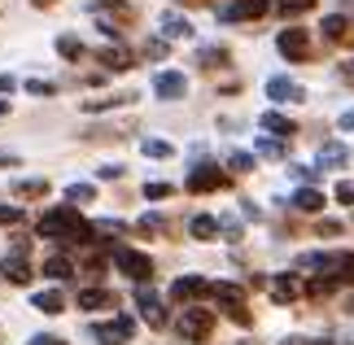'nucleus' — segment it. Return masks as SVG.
<instances>
[{"label": "nucleus", "mask_w": 354, "mask_h": 345, "mask_svg": "<svg viewBox=\"0 0 354 345\" xmlns=\"http://www.w3.org/2000/svg\"><path fill=\"white\" fill-rule=\"evenodd\" d=\"M35 232L44 241H53V245H62V254L71 250V245H97V227L88 223L84 214L75 210V205H53V210H44L39 214V223H35Z\"/></svg>", "instance_id": "nucleus-1"}, {"label": "nucleus", "mask_w": 354, "mask_h": 345, "mask_svg": "<svg viewBox=\"0 0 354 345\" xmlns=\"http://www.w3.org/2000/svg\"><path fill=\"white\" fill-rule=\"evenodd\" d=\"M88 9H92V18H97L101 35H110L114 44L122 39V26L136 22V5H131V0H88Z\"/></svg>", "instance_id": "nucleus-2"}, {"label": "nucleus", "mask_w": 354, "mask_h": 345, "mask_svg": "<svg viewBox=\"0 0 354 345\" xmlns=\"http://www.w3.org/2000/svg\"><path fill=\"white\" fill-rule=\"evenodd\" d=\"M0 280L5 284H18V288H26L35 280V267H31V236H18L9 245V254L0 258Z\"/></svg>", "instance_id": "nucleus-3"}, {"label": "nucleus", "mask_w": 354, "mask_h": 345, "mask_svg": "<svg viewBox=\"0 0 354 345\" xmlns=\"http://www.w3.org/2000/svg\"><path fill=\"white\" fill-rule=\"evenodd\" d=\"M214 310L210 306H184L180 310V319H175V333H180L188 345H206L214 337Z\"/></svg>", "instance_id": "nucleus-4"}, {"label": "nucleus", "mask_w": 354, "mask_h": 345, "mask_svg": "<svg viewBox=\"0 0 354 345\" xmlns=\"http://www.w3.org/2000/svg\"><path fill=\"white\" fill-rule=\"evenodd\" d=\"M110 262L127 275L131 284H149V280H153V258L140 254V250H131V245H110Z\"/></svg>", "instance_id": "nucleus-5"}, {"label": "nucleus", "mask_w": 354, "mask_h": 345, "mask_svg": "<svg viewBox=\"0 0 354 345\" xmlns=\"http://www.w3.org/2000/svg\"><path fill=\"white\" fill-rule=\"evenodd\" d=\"M167 297H171V306H201V301L210 297V280H201V275H180V280H171Z\"/></svg>", "instance_id": "nucleus-6"}, {"label": "nucleus", "mask_w": 354, "mask_h": 345, "mask_svg": "<svg viewBox=\"0 0 354 345\" xmlns=\"http://www.w3.org/2000/svg\"><path fill=\"white\" fill-rule=\"evenodd\" d=\"M271 13V0H227L219 5V22L223 26H241V22H258Z\"/></svg>", "instance_id": "nucleus-7"}, {"label": "nucleus", "mask_w": 354, "mask_h": 345, "mask_svg": "<svg viewBox=\"0 0 354 345\" xmlns=\"http://www.w3.org/2000/svg\"><path fill=\"white\" fill-rule=\"evenodd\" d=\"M184 188L193 192V197H201V192H219V188H227V171L214 167V162H197V167L188 171V179H184Z\"/></svg>", "instance_id": "nucleus-8"}, {"label": "nucleus", "mask_w": 354, "mask_h": 345, "mask_svg": "<svg viewBox=\"0 0 354 345\" xmlns=\"http://www.w3.org/2000/svg\"><path fill=\"white\" fill-rule=\"evenodd\" d=\"M276 48H280V57L284 62H310V35H306V26H284V31L276 35Z\"/></svg>", "instance_id": "nucleus-9"}, {"label": "nucleus", "mask_w": 354, "mask_h": 345, "mask_svg": "<svg viewBox=\"0 0 354 345\" xmlns=\"http://www.w3.org/2000/svg\"><path fill=\"white\" fill-rule=\"evenodd\" d=\"M136 337V319L131 315H114L105 324H92V341L97 345H127Z\"/></svg>", "instance_id": "nucleus-10"}, {"label": "nucleus", "mask_w": 354, "mask_h": 345, "mask_svg": "<svg viewBox=\"0 0 354 345\" xmlns=\"http://www.w3.org/2000/svg\"><path fill=\"white\" fill-rule=\"evenodd\" d=\"M136 310H140V319L153 328V333H162V328H167V306H162V297H158L149 284H136Z\"/></svg>", "instance_id": "nucleus-11"}, {"label": "nucleus", "mask_w": 354, "mask_h": 345, "mask_svg": "<svg viewBox=\"0 0 354 345\" xmlns=\"http://www.w3.org/2000/svg\"><path fill=\"white\" fill-rule=\"evenodd\" d=\"M153 96L158 101H184L188 96V75L184 71H158L153 75Z\"/></svg>", "instance_id": "nucleus-12"}, {"label": "nucleus", "mask_w": 354, "mask_h": 345, "mask_svg": "<svg viewBox=\"0 0 354 345\" xmlns=\"http://www.w3.org/2000/svg\"><path fill=\"white\" fill-rule=\"evenodd\" d=\"M267 96L276 105H302L306 101V88L297 84V79H289V75H271L267 79Z\"/></svg>", "instance_id": "nucleus-13"}, {"label": "nucleus", "mask_w": 354, "mask_h": 345, "mask_svg": "<svg viewBox=\"0 0 354 345\" xmlns=\"http://www.w3.org/2000/svg\"><path fill=\"white\" fill-rule=\"evenodd\" d=\"M267 293H271L276 306H293V301L302 297V275H297V271H280L276 280L267 284Z\"/></svg>", "instance_id": "nucleus-14"}, {"label": "nucleus", "mask_w": 354, "mask_h": 345, "mask_svg": "<svg viewBox=\"0 0 354 345\" xmlns=\"http://www.w3.org/2000/svg\"><path fill=\"white\" fill-rule=\"evenodd\" d=\"M324 39H328L333 48H354V22L346 13H328V18H324Z\"/></svg>", "instance_id": "nucleus-15"}, {"label": "nucleus", "mask_w": 354, "mask_h": 345, "mask_svg": "<svg viewBox=\"0 0 354 345\" xmlns=\"http://www.w3.org/2000/svg\"><path fill=\"white\" fill-rule=\"evenodd\" d=\"M114 306H118V297H114L105 284H88V288H79V310L97 315V310H114Z\"/></svg>", "instance_id": "nucleus-16"}, {"label": "nucleus", "mask_w": 354, "mask_h": 345, "mask_svg": "<svg viewBox=\"0 0 354 345\" xmlns=\"http://www.w3.org/2000/svg\"><path fill=\"white\" fill-rule=\"evenodd\" d=\"M97 62H101L110 75H122V71H131V66H136V57H131L122 44H105V48H97Z\"/></svg>", "instance_id": "nucleus-17"}, {"label": "nucleus", "mask_w": 354, "mask_h": 345, "mask_svg": "<svg viewBox=\"0 0 354 345\" xmlns=\"http://www.w3.org/2000/svg\"><path fill=\"white\" fill-rule=\"evenodd\" d=\"M258 127H263L267 136H276V140H293V136H297V122H293V118H284L280 109H267V114L258 118Z\"/></svg>", "instance_id": "nucleus-18"}, {"label": "nucleus", "mask_w": 354, "mask_h": 345, "mask_svg": "<svg viewBox=\"0 0 354 345\" xmlns=\"http://www.w3.org/2000/svg\"><path fill=\"white\" fill-rule=\"evenodd\" d=\"M136 92H105V96H84V114H105V109H118V105H131Z\"/></svg>", "instance_id": "nucleus-19"}, {"label": "nucleus", "mask_w": 354, "mask_h": 345, "mask_svg": "<svg viewBox=\"0 0 354 345\" xmlns=\"http://www.w3.org/2000/svg\"><path fill=\"white\" fill-rule=\"evenodd\" d=\"M197 66L201 71H227V66H232V53L223 44H201L197 48Z\"/></svg>", "instance_id": "nucleus-20"}, {"label": "nucleus", "mask_w": 354, "mask_h": 345, "mask_svg": "<svg viewBox=\"0 0 354 345\" xmlns=\"http://www.w3.org/2000/svg\"><path fill=\"white\" fill-rule=\"evenodd\" d=\"M39 275H44V280H53V284L71 280V275H75V262H71V254H48V258H44V267H39Z\"/></svg>", "instance_id": "nucleus-21"}, {"label": "nucleus", "mask_w": 354, "mask_h": 345, "mask_svg": "<svg viewBox=\"0 0 354 345\" xmlns=\"http://www.w3.org/2000/svg\"><path fill=\"white\" fill-rule=\"evenodd\" d=\"M346 162H350V144H342V140L319 144V171H342Z\"/></svg>", "instance_id": "nucleus-22"}, {"label": "nucleus", "mask_w": 354, "mask_h": 345, "mask_svg": "<svg viewBox=\"0 0 354 345\" xmlns=\"http://www.w3.org/2000/svg\"><path fill=\"white\" fill-rule=\"evenodd\" d=\"M188 236L201 241V245L219 241V218H214V214H193V218H188Z\"/></svg>", "instance_id": "nucleus-23"}, {"label": "nucleus", "mask_w": 354, "mask_h": 345, "mask_svg": "<svg viewBox=\"0 0 354 345\" xmlns=\"http://www.w3.org/2000/svg\"><path fill=\"white\" fill-rule=\"evenodd\" d=\"M210 297L219 301L223 310H227V306H245V288L232 284V280H214V284H210Z\"/></svg>", "instance_id": "nucleus-24"}, {"label": "nucleus", "mask_w": 354, "mask_h": 345, "mask_svg": "<svg viewBox=\"0 0 354 345\" xmlns=\"http://www.w3.org/2000/svg\"><path fill=\"white\" fill-rule=\"evenodd\" d=\"M162 39H167V44H171V39H193V26H188V18H184V13H162Z\"/></svg>", "instance_id": "nucleus-25"}, {"label": "nucleus", "mask_w": 354, "mask_h": 345, "mask_svg": "<svg viewBox=\"0 0 354 345\" xmlns=\"http://www.w3.org/2000/svg\"><path fill=\"white\" fill-rule=\"evenodd\" d=\"M31 306L39 315H62L66 310V293H62V288H39V293L31 297Z\"/></svg>", "instance_id": "nucleus-26"}, {"label": "nucleus", "mask_w": 354, "mask_h": 345, "mask_svg": "<svg viewBox=\"0 0 354 345\" xmlns=\"http://www.w3.org/2000/svg\"><path fill=\"white\" fill-rule=\"evenodd\" d=\"M48 192H53L48 179H18V184H13V197L18 201H44Z\"/></svg>", "instance_id": "nucleus-27"}, {"label": "nucleus", "mask_w": 354, "mask_h": 345, "mask_svg": "<svg viewBox=\"0 0 354 345\" xmlns=\"http://www.w3.org/2000/svg\"><path fill=\"white\" fill-rule=\"evenodd\" d=\"M293 210H297V214H319V210H324V192L302 184V188L293 192Z\"/></svg>", "instance_id": "nucleus-28"}, {"label": "nucleus", "mask_w": 354, "mask_h": 345, "mask_svg": "<svg viewBox=\"0 0 354 345\" xmlns=\"http://www.w3.org/2000/svg\"><path fill=\"white\" fill-rule=\"evenodd\" d=\"M328 275H333L337 284H354V250L333 254V262H328Z\"/></svg>", "instance_id": "nucleus-29"}, {"label": "nucleus", "mask_w": 354, "mask_h": 345, "mask_svg": "<svg viewBox=\"0 0 354 345\" xmlns=\"http://www.w3.org/2000/svg\"><path fill=\"white\" fill-rule=\"evenodd\" d=\"M57 57L62 62H84L88 57V44H84V39H79V35H57Z\"/></svg>", "instance_id": "nucleus-30"}, {"label": "nucleus", "mask_w": 354, "mask_h": 345, "mask_svg": "<svg viewBox=\"0 0 354 345\" xmlns=\"http://www.w3.org/2000/svg\"><path fill=\"white\" fill-rule=\"evenodd\" d=\"M271 9H276L280 18H302V13L315 9V0H271Z\"/></svg>", "instance_id": "nucleus-31"}, {"label": "nucleus", "mask_w": 354, "mask_h": 345, "mask_svg": "<svg viewBox=\"0 0 354 345\" xmlns=\"http://www.w3.org/2000/svg\"><path fill=\"white\" fill-rule=\"evenodd\" d=\"M88 201H97V188H92V184H71V188H66V205L84 210Z\"/></svg>", "instance_id": "nucleus-32"}, {"label": "nucleus", "mask_w": 354, "mask_h": 345, "mask_svg": "<svg viewBox=\"0 0 354 345\" xmlns=\"http://www.w3.org/2000/svg\"><path fill=\"white\" fill-rule=\"evenodd\" d=\"M136 232H145V236H167V218H162V214H145L140 223H136Z\"/></svg>", "instance_id": "nucleus-33"}, {"label": "nucleus", "mask_w": 354, "mask_h": 345, "mask_svg": "<svg viewBox=\"0 0 354 345\" xmlns=\"http://www.w3.org/2000/svg\"><path fill=\"white\" fill-rule=\"evenodd\" d=\"M258 153L263 158H289V144L276 140V136H263V140H258Z\"/></svg>", "instance_id": "nucleus-34"}, {"label": "nucleus", "mask_w": 354, "mask_h": 345, "mask_svg": "<svg viewBox=\"0 0 354 345\" xmlns=\"http://www.w3.org/2000/svg\"><path fill=\"white\" fill-rule=\"evenodd\" d=\"M140 149H145V158H171V153H175L171 140H145Z\"/></svg>", "instance_id": "nucleus-35"}, {"label": "nucleus", "mask_w": 354, "mask_h": 345, "mask_svg": "<svg viewBox=\"0 0 354 345\" xmlns=\"http://www.w3.org/2000/svg\"><path fill=\"white\" fill-rule=\"evenodd\" d=\"M227 171H232V175H250L254 171V153H232V158H227Z\"/></svg>", "instance_id": "nucleus-36"}, {"label": "nucleus", "mask_w": 354, "mask_h": 345, "mask_svg": "<svg viewBox=\"0 0 354 345\" xmlns=\"http://www.w3.org/2000/svg\"><path fill=\"white\" fill-rule=\"evenodd\" d=\"M175 184H167V179H153V184H145V197L149 201H162V197H171Z\"/></svg>", "instance_id": "nucleus-37"}, {"label": "nucleus", "mask_w": 354, "mask_h": 345, "mask_svg": "<svg viewBox=\"0 0 354 345\" xmlns=\"http://www.w3.org/2000/svg\"><path fill=\"white\" fill-rule=\"evenodd\" d=\"M22 88L31 92V96H57V84H48V79H26Z\"/></svg>", "instance_id": "nucleus-38"}, {"label": "nucleus", "mask_w": 354, "mask_h": 345, "mask_svg": "<svg viewBox=\"0 0 354 345\" xmlns=\"http://www.w3.org/2000/svg\"><path fill=\"white\" fill-rule=\"evenodd\" d=\"M22 223V205H0V227H18Z\"/></svg>", "instance_id": "nucleus-39"}, {"label": "nucleus", "mask_w": 354, "mask_h": 345, "mask_svg": "<svg viewBox=\"0 0 354 345\" xmlns=\"http://www.w3.org/2000/svg\"><path fill=\"white\" fill-rule=\"evenodd\" d=\"M167 53H171V44H167V39H149V44H145V57H153V62H162Z\"/></svg>", "instance_id": "nucleus-40"}, {"label": "nucleus", "mask_w": 354, "mask_h": 345, "mask_svg": "<svg viewBox=\"0 0 354 345\" xmlns=\"http://www.w3.org/2000/svg\"><path fill=\"white\" fill-rule=\"evenodd\" d=\"M219 236L223 241H241V223L236 218H219Z\"/></svg>", "instance_id": "nucleus-41"}, {"label": "nucleus", "mask_w": 354, "mask_h": 345, "mask_svg": "<svg viewBox=\"0 0 354 345\" xmlns=\"http://www.w3.org/2000/svg\"><path fill=\"white\" fill-rule=\"evenodd\" d=\"M26 345H71V341H66V337H57V333H35V337L26 341Z\"/></svg>", "instance_id": "nucleus-42"}, {"label": "nucleus", "mask_w": 354, "mask_h": 345, "mask_svg": "<svg viewBox=\"0 0 354 345\" xmlns=\"http://www.w3.org/2000/svg\"><path fill=\"white\" fill-rule=\"evenodd\" d=\"M337 201H342V205H354V184H337Z\"/></svg>", "instance_id": "nucleus-43"}, {"label": "nucleus", "mask_w": 354, "mask_h": 345, "mask_svg": "<svg viewBox=\"0 0 354 345\" xmlns=\"http://www.w3.org/2000/svg\"><path fill=\"white\" fill-rule=\"evenodd\" d=\"M319 236H337V232H342V223H333V218H319Z\"/></svg>", "instance_id": "nucleus-44"}, {"label": "nucleus", "mask_w": 354, "mask_h": 345, "mask_svg": "<svg viewBox=\"0 0 354 345\" xmlns=\"http://www.w3.org/2000/svg\"><path fill=\"white\" fill-rule=\"evenodd\" d=\"M13 92H18V79H13V75H0V96H13Z\"/></svg>", "instance_id": "nucleus-45"}, {"label": "nucleus", "mask_w": 354, "mask_h": 345, "mask_svg": "<svg viewBox=\"0 0 354 345\" xmlns=\"http://www.w3.org/2000/svg\"><path fill=\"white\" fill-rule=\"evenodd\" d=\"M280 345H328V341H319V337H289V341H280Z\"/></svg>", "instance_id": "nucleus-46"}, {"label": "nucleus", "mask_w": 354, "mask_h": 345, "mask_svg": "<svg viewBox=\"0 0 354 345\" xmlns=\"http://www.w3.org/2000/svg\"><path fill=\"white\" fill-rule=\"evenodd\" d=\"M97 175H101V179H122V167H101Z\"/></svg>", "instance_id": "nucleus-47"}, {"label": "nucleus", "mask_w": 354, "mask_h": 345, "mask_svg": "<svg viewBox=\"0 0 354 345\" xmlns=\"http://www.w3.org/2000/svg\"><path fill=\"white\" fill-rule=\"evenodd\" d=\"M337 127H342V131H354V109H346V114H342V122H337Z\"/></svg>", "instance_id": "nucleus-48"}, {"label": "nucleus", "mask_w": 354, "mask_h": 345, "mask_svg": "<svg viewBox=\"0 0 354 345\" xmlns=\"http://www.w3.org/2000/svg\"><path fill=\"white\" fill-rule=\"evenodd\" d=\"M184 9H193V5H214V0H180Z\"/></svg>", "instance_id": "nucleus-49"}, {"label": "nucleus", "mask_w": 354, "mask_h": 345, "mask_svg": "<svg viewBox=\"0 0 354 345\" xmlns=\"http://www.w3.org/2000/svg\"><path fill=\"white\" fill-rule=\"evenodd\" d=\"M31 5H35V9H53V5H57V0H31Z\"/></svg>", "instance_id": "nucleus-50"}, {"label": "nucleus", "mask_w": 354, "mask_h": 345, "mask_svg": "<svg viewBox=\"0 0 354 345\" xmlns=\"http://www.w3.org/2000/svg\"><path fill=\"white\" fill-rule=\"evenodd\" d=\"M5 167H18V158H0V171H5Z\"/></svg>", "instance_id": "nucleus-51"}, {"label": "nucleus", "mask_w": 354, "mask_h": 345, "mask_svg": "<svg viewBox=\"0 0 354 345\" xmlns=\"http://www.w3.org/2000/svg\"><path fill=\"white\" fill-rule=\"evenodd\" d=\"M9 114V101H5V96H0V118H5Z\"/></svg>", "instance_id": "nucleus-52"}, {"label": "nucleus", "mask_w": 354, "mask_h": 345, "mask_svg": "<svg viewBox=\"0 0 354 345\" xmlns=\"http://www.w3.org/2000/svg\"><path fill=\"white\" fill-rule=\"evenodd\" d=\"M346 71H350V75H354V62H350V66H346Z\"/></svg>", "instance_id": "nucleus-53"}]
</instances>
